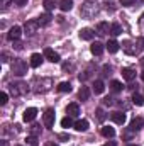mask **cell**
<instances>
[{
    "mask_svg": "<svg viewBox=\"0 0 144 146\" xmlns=\"http://www.w3.org/2000/svg\"><path fill=\"white\" fill-rule=\"evenodd\" d=\"M98 10H100V5H98L97 0H87V2L81 5V15L87 17V19L95 17V15L98 14Z\"/></svg>",
    "mask_w": 144,
    "mask_h": 146,
    "instance_id": "6da1fadb",
    "label": "cell"
},
{
    "mask_svg": "<svg viewBox=\"0 0 144 146\" xmlns=\"http://www.w3.org/2000/svg\"><path fill=\"white\" fill-rule=\"evenodd\" d=\"M29 92V85L26 82H15V83H10V94L14 97H19V95H24Z\"/></svg>",
    "mask_w": 144,
    "mask_h": 146,
    "instance_id": "7a4b0ae2",
    "label": "cell"
},
{
    "mask_svg": "<svg viewBox=\"0 0 144 146\" xmlns=\"http://www.w3.org/2000/svg\"><path fill=\"white\" fill-rule=\"evenodd\" d=\"M12 73H14V75H17V76L26 75V73H27V65H26V61H24V60L15 58V60H14V63H12Z\"/></svg>",
    "mask_w": 144,
    "mask_h": 146,
    "instance_id": "3957f363",
    "label": "cell"
},
{
    "mask_svg": "<svg viewBox=\"0 0 144 146\" xmlns=\"http://www.w3.org/2000/svg\"><path fill=\"white\" fill-rule=\"evenodd\" d=\"M34 85H39V87L34 88L37 94H44V92H48V90L51 88V85H53V83H51V80H49V78H41V80L36 78V80H34Z\"/></svg>",
    "mask_w": 144,
    "mask_h": 146,
    "instance_id": "277c9868",
    "label": "cell"
},
{
    "mask_svg": "<svg viewBox=\"0 0 144 146\" xmlns=\"http://www.w3.org/2000/svg\"><path fill=\"white\" fill-rule=\"evenodd\" d=\"M54 119H56V114H54V109H48L42 115V121H44V126L48 129H51L54 126Z\"/></svg>",
    "mask_w": 144,
    "mask_h": 146,
    "instance_id": "5b68a950",
    "label": "cell"
},
{
    "mask_svg": "<svg viewBox=\"0 0 144 146\" xmlns=\"http://www.w3.org/2000/svg\"><path fill=\"white\" fill-rule=\"evenodd\" d=\"M37 29H39V22H37V21H27V22L24 24V33H26L27 36L36 34Z\"/></svg>",
    "mask_w": 144,
    "mask_h": 146,
    "instance_id": "8992f818",
    "label": "cell"
},
{
    "mask_svg": "<svg viewBox=\"0 0 144 146\" xmlns=\"http://www.w3.org/2000/svg\"><path fill=\"white\" fill-rule=\"evenodd\" d=\"M122 49H124L127 54H137V53H139V49L136 48V42H132V41H124V42H122Z\"/></svg>",
    "mask_w": 144,
    "mask_h": 146,
    "instance_id": "52a82bcc",
    "label": "cell"
},
{
    "mask_svg": "<svg viewBox=\"0 0 144 146\" xmlns=\"http://www.w3.org/2000/svg\"><path fill=\"white\" fill-rule=\"evenodd\" d=\"M37 115V109L36 107H29V109H26L24 112V115H22V119L26 121V122H31V121H34Z\"/></svg>",
    "mask_w": 144,
    "mask_h": 146,
    "instance_id": "ba28073f",
    "label": "cell"
},
{
    "mask_svg": "<svg viewBox=\"0 0 144 146\" xmlns=\"http://www.w3.org/2000/svg\"><path fill=\"white\" fill-rule=\"evenodd\" d=\"M20 34H22V27H19V26H14V27L9 31L7 37H9L10 41H17V39L20 37Z\"/></svg>",
    "mask_w": 144,
    "mask_h": 146,
    "instance_id": "9c48e42d",
    "label": "cell"
},
{
    "mask_svg": "<svg viewBox=\"0 0 144 146\" xmlns=\"http://www.w3.org/2000/svg\"><path fill=\"white\" fill-rule=\"evenodd\" d=\"M78 36H80V39H83V41H92L93 39V31L90 27H83V29H80Z\"/></svg>",
    "mask_w": 144,
    "mask_h": 146,
    "instance_id": "30bf717a",
    "label": "cell"
},
{
    "mask_svg": "<svg viewBox=\"0 0 144 146\" xmlns=\"http://www.w3.org/2000/svg\"><path fill=\"white\" fill-rule=\"evenodd\" d=\"M144 126V119L143 117H134L132 121H131V131H139V129H143Z\"/></svg>",
    "mask_w": 144,
    "mask_h": 146,
    "instance_id": "8fae6325",
    "label": "cell"
},
{
    "mask_svg": "<svg viewBox=\"0 0 144 146\" xmlns=\"http://www.w3.org/2000/svg\"><path fill=\"white\" fill-rule=\"evenodd\" d=\"M44 56H46V58H48V60H49L51 63H59V54H58L56 51L49 49V48H48V49L44 51Z\"/></svg>",
    "mask_w": 144,
    "mask_h": 146,
    "instance_id": "7c38bea8",
    "label": "cell"
},
{
    "mask_svg": "<svg viewBox=\"0 0 144 146\" xmlns=\"http://www.w3.org/2000/svg\"><path fill=\"white\" fill-rule=\"evenodd\" d=\"M66 114L68 115H71V117H78L80 115V106L78 104H68V107H66Z\"/></svg>",
    "mask_w": 144,
    "mask_h": 146,
    "instance_id": "4fadbf2b",
    "label": "cell"
},
{
    "mask_svg": "<svg viewBox=\"0 0 144 146\" xmlns=\"http://www.w3.org/2000/svg\"><path fill=\"white\" fill-rule=\"evenodd\" d=\"M110 117H112V121H114L115 124H124V122H126V114H122V112H119V110L112 112Z\"/></svg>",
    "mask_w": 144,
    "mask_h": 146,
    "instance_id": "5bb4252c",
    "label": "cell"
},
{
    "mask_svg": "<svg viewBox=\"0 0 144 146\" xmlns=\"http://www.w3.org/2000/svg\"><path fill=\"white\" fill-rule=\"evenodd\" d=\"M104 44L102 42H93L92 46H90V51H92V54H95V56H100L102 53H104Z\"/></svg>",
    "mask_w": 144,
    "mask_h": 146,
    "instance_id": "9a60e30c",
    "label": "cell"
},
{
    "mask_svg": "<svg viewBox=\"0 0 144 146\" xmlns=\"http://www.w3.org/2000/svg\"><path fill=\"white\" fill-rule=\"evenodd\" d=\"M97 33H98L100 36H105L107 33H110V26H108V22H98V24H97Z\"/></svg>",
    "mask_w": 144,
    "mask_h": 146,
    "instance_id": "2e32d148",
    "label": "cell"
},
{
    "mask_svg": "<svg viewBox=\"0 0 144 146\" xmlns=\"http://www.w3.org/2000/svg\"><path fill=\"white\" fill-rule=\"evenodd\" d=\"M42 54H39V53H34L32 56H31V66L32 68H37V66H41V63H42Z\"/></svg>",
    "mask_w": 144,
    "mask_h": 146,
    "instance_id": "e0dca14e",
    "label": "cell"
},
{
    "mask_svg": "<svg viewBox=\"0 0 144 146\" xmlns=\"http://www.w3.org/2000/svg\"><path fill=\"white\" fill-rule=\"evenodd\" d=\"M88 126H90V124H88V121H87V119H80V121H76V122H75V129H76V131H80V133H81V131H87V129H88Z\"/></svg>",
    "mask_w": 144,
    "mask_h": 146,
    "instance_id": "ac0fdd59",
    "label": "cell"
},
{
    "mask_svg": "<svg viewBox=\"0 0 144 146\" xmlns=\"http://www.w3.org/2000/svg\"><path fill=\"white\" fill-rule=\"evenodd\" d=\"M122 76H124L127 82H132V80L136 78V72H134L132 68H124V70H122Z\"/></svg>",
    "mask_w": 144,
    "mask_h": 146,
    "instance_id": "d6986e66",
    "label": "cell"
},
{
    "mask_svg": "<svg viewBox=\"0 0 144 146\" xmlns=\"http://www.w3.org/2000/svg\"><path fill=\"white\" fill-rule=\"evenodd\" d=\"M88 97H90V90H88V87H81V88L78 90V99L83 102V100H88Z\"/></svg>",
    "mask_w": 144,
    "mask_h": 146,
    "instance_id": "ffe728a7",
    "label": "cell"
},
{
    "mask_svg": "<svg viewBox=\"0 0 144 146\" xmlns=\"http://www.w3.org/2000/svg\"><path fill=\"white\" fill-rule=\"evenodd\" d=\"M59 9H61L63 12H70L73 9V0H61V2H59Z\"/></svg>",
    "mask_w": 144,
    "mask_h": 146,
    "instance_id": "44dd1931",
    "label": "cell"
},
{
    "mask_svg": "<svg viewBox=\"0 0 144 146\" xmlns=\"http://www.w3.org/2000/svg\"><path fill=\"white\" fill-rule=\"evenodd\" d=\"M105 46H107L108 53H117V51H119V46H120V44H119L117 41H114V39H112V41H108Z\"/></svg>",
    "mask_w": 144,
    "mask_h": 146,
    "instance_id": "7402d4cb",
    "label": "cell"
},
{
    "mask_svg": "<svg viewBox=\"0 0 144 146\" xmlns=\"http://www.w3.org/2000/svg\"><path fill=\"white\" fill-rule=\"evenodd\" d=\"M51 14H42L39 19H37V22H39V26H48L49 22H51Z\"/></svg>",
    "mask_w": 144,
    "mask_h": 146,
    "instance_id": "603a6c76",
    "label": "cell"
},
{
    "mask_svg": "<svg viewBox=\"0 0 144 146\" xmlns=\"http://www.w3.org/2000/svg\"><path fill=\"white\" fill-rule=\"evenodd\" d=\"M102 136H105V138H114V136H115L114 127H110V126H104V127H102Z\"/></svg>",
    "mask_w": 144,
    "mask_h": 146,
    "instance_id": "cb8c5ba5",
    "label": "cell"
},
{
    "mask_svg": "<svg viewBox=\"0 0 144 146\" xmlns=\"http://www.w3.org/2000/svg\"><path fill=\"white\" fill-rule=\"evenodd\" d=\"M104 88H105L104 82H102V80H95V83H93V92H95V94H102Z\"/></svg>",
    "mask_w": 144,
    "mask_h": 146,
    "instance_id": "d4e9b609",
    "label": "cell"
},
{
    "mask_svg": "<svg viewBox=\"0 0 144 146\" xmlns=\"http://www.w3.org/2000/svg\"><path fill=\"white\" fill-rule=\"evenodd\" d=\"M110 88H112V92H122L124 85H122L119 80H112V82H110Z\"/></svg>",
    "mask_w": 144,
    "mask_h": 146,
    "instance_id": "484cf974",
    "label": "cell"
},
{
    "mask_svg": "<svg viewBox=\"0 0 144 146\" xmlns=\"http://www.w3.org/2000/svg\"><path fill=\"white\" fill-rule=\"evenodd\" d=\"M110 34H112V36L122 34V26H120V24H112V26H110Z\"/></svg>",
    "mask_w": 144,
    "mask_h": 146,
    "instance_id": "4316f807",
    "label": "cell"
},
{
    "mask_svg": "<svg viewBox=\"0 0 144 146\" xmlns=\"http://www.w3.org/2000/svg\"><path fill=\"white\" fill-rule=\"evenodd\" d=\"M58 92H71V85L68 83V82H61L59 85H58Z\"/></svg>",
    "mask_w": 144,
    "mask_h": 146,
    "instance_id": "83f0119b",
    "label": "cell"
},
{
    "mask_svg": "<svg viewBox=\"0 0 144 146\" xmlns=\"http://www.w3.org/2000/svg\"><path fill=\"white\" fill-rule=\"evenodd\" d=\"M54 7H58V0H44V9L49 12V10H53Z\"/></svg>",
    "mask_w": 144,
    "mask_h": 146,
    "instance_id": "f1b7e54d",
    "label": "cell"
},
{
    "mask_svg": "<svg viewBox=\"0 0 144 146\" xmlns=\"http://www.w3.org/2000/svg\"><path fill=\"white\" fill-rule=\"evenodd\" d=\"M61 126H63V127H66V129H68V127H71V126H75V124H73L71 115H66V117H63V119H61Z\"/></svg>",
    "mask_w": 144,
    "mask_h": 146,
    "instance_id": "f546056e",
    "label": "cell"
},
{
    "mask_svg": "<svg viewBox=\"0 0 144 146\" xmlns=\"http://www.w3.org/2000/svg\"><path fill=\"white\" fill-rule=\"evenodd\" d=\"M132 104H136V106H144V97L139 95V94H134V95H132Z\"/></svg>",
    "mask_w": 144,
    "mask_h": 146,
    "instance_id": "4dcf8cb0",
    "label": "cell"
},
{
    "mask_svg": "<svg viewBox=\"0 0 144 146\" xmlns=\"http://www.w3.org/2000/svg\"><path fill=\"white\" fill-rule=\"evenodd\" d=\"M41 134V126L39 124H32L31 126V136H39Z\"/></svg>",
    "mask_w": 144,
    "mask_h": 146,
    "instance_id": "1f68e13d",
    "label": "cell"
},
{
    "mask_svg": "<svg viewBox=\"0 0 144 146\" xmlns=\"http://www.w3.org/2000/svg\"><path fill=\"white\" fill-rule=\"evenodd\" d=\"M63 70H65V72H73V70H75V65L66 61V63H63Z\"/></svg>",
    "mask_w": 144,
    "mask_h": 146,
    "instance_id": "d6a6232c",
    "label": "cell"
},
{
    "mask_svg": "<svg viewBox=\"0 0 144 146\" xmlns=\"http://www.w3.org/2000/svg\"><path fill=\"white\" fill-rule=\"evenodd\" d=\"M7 100H9V95H7L5 92H2V94H0V106H5Z\"/></svg>",
    "mask_w": 144,
    "mask_h": 146,
    "instance_id": "836d02e7",
    "label": "cell"
},
{
    "mask_svg": "<svg viewBox=\"0 0 144 146\" xmlns=\"http://www.w3.org/2000/svg\"><path fill=\"white\" fill-rule=\"evenodd\" d=\"M27 143L31 146H37L39 145V143H37V136H29V138H27Z\"/></svg>",
    "mask_w": 144,
    "mask_h": 146,
    "instance_id": "e575fe53",
    "label": "cell"
},
{
    "mask_svg": "<svg viewBox=\"0 0 144 146\" xmlns=\"http://www.w3.org/2000/svg\"><path fill=\"white\" fill-rule=\"evenodd\" d=\"M136 46H137L139 51H143L144 49V39H137V41H136Z\"/></svg>",
    "mask_w": 144,
    "mask_h": 146,
    "instance_id": "d590c367",
    "label": "cell"
},
{
    "mask_svg": "<svg viewBox=\"0 0 144 146\" xmlns=\"http://www.w3.org/2000/svg\"><path fill=\"white\" fill-rule=\"evenodd\" d=\"M120 2V5H124V7H129V5H132L136 0H119Z\"/></svg>",
    "mask_w": 144,
    "mask_h": 146,
    "instance_id": "8d00e7d4",
    "label": "cell"
},
{
    "mask_svg": "<svg viewBox=\"0 0 144 146\" xmlns=\"http://www.w3.org/2000/svg\"><path fill=\"white\" fill-rule=\"evenodd\" d=\"M97 117H98V121H104L105 119V114H104L102 109H97Z\"/></svg>",
    "mask_w": 144,
    "mask_h": 146,
    "instance_id": "74e56055",
    "label": "cell"
},
{
    "mask_svg": "<svg viewBox=\"0 0 144 146\" xmlns=\"http://www.w3.org/2000/svg\"><path fill=\"white\" fill-rule=\"evenodd\" d=\"M104 106H114V99L112 97H105L104 99Z\"/></svg>",
    "mask_w": 144,
    "mask_h": 146,
    "instance_id": "f35d334b",
    "label": "cell"
},
{
    "mask_svg": "<svg viewBox=\"0 0 144 146\" xmlns=\"http://www.w3.org/2000/svg\"><path fill=\"white\" fill-rule=\"evenodd\" d=\"M12 2H14L17 7H22V5H26V3H27V0H12Z\"/></svg>",
    "mask_w": 144,
    "mask_h": 146,
    "instance_id": "ab89813d",
    "label": "cell"
},
{
    "mask_svg": "<svg viewBox=\"0 0 144 146\" xmlns=\"http://www.w3.org/2000/svg\"><path fill=\"white\" fill-rule=\"evenodd\" d=\"M14 48H15V49H22V42H20L19 39H17V41H14Z\"/></svg>",
    "mask_w": 144,
    "mask_h": 146,
    "instance_id": "60d3db41",
    "label": "cell"
},
{
    "mask_svg": "<svg viewBox=\"0 0 144 146\" xmlns=\"http://www.w3.org/2000/svg\"><path fill=\"white\" fill-rule=\"evenodd\" d=\"M110 72H112V68H110V66H104V76L110 75Z\"/></svg>",
    "mask_w": 144,
    "mask_h": 146,
    "instance_id": "b9f144b4",
    "label": "cell"
},
{
    "mask_svg": "<svg viewBox=\"0 0 144 146\" xmlns=\"http://www.w3.org/2000/svg\"><path fill=\"white\" fill-rule=\"evenodd\" d=\"M2 61H3V63L9 61V53H2Z\"/></svg>",
    "mask_w": 144,
    "mask_h": 146,
    "instance_id": "7bdbcfd3",
    "label": "cell"
},
{
    "mask_svg": "<svg viewBox=\"0 0 144 146\" xmlns=\"http://www.w3.org/2000/svg\"><path fill=\"white\" fill-rule=\"evenodd\" d=\"M105 9H110V10H114V9H115V7H114V3H112V2H107V3H105Z\"/></svg>",
    "mask_w": 144,
    "mask_h": 146,
    "instance_id": "ee69618b",
    "label": "cell"
},
{
    "mask_svg": "<svg viewBox=\"0 0 144 146\" xmlns=\"http://www.w3.org/2000/svg\"><path fill=\"white\" fill-rule=\"evenodd\" d=\"M58 138H59V139H65V141H68V139H70V136H68V134H59Z\"/></svg>",
    "mask_w": 144,
    "mask_h": 146,
    "instance_id": "f6af8a7d",
    "label": "cell"
},
{
    "mask_svg": "<svg viewBox=\"0 0 144 146\" xmlns=\"http://www.w3.org/2000/svg\"><path fill=\"white\" fill-rule=\"evenodd\" d=\"M104 146H117V145H115V141H108V143H105Z\"/></svg>",
    "mask_w": 144,
    "mask_h": 146,
    "instance_id": "bcb514c9",
    "label": "cell"
},
{
    "mask_svg": "<svg viewBox=\"0 0 144 146\" xmlns=\"http://www.w3.org/2000/svg\"><path fill=\"white\" fill-rule=\"evenodd\" d=\"M2 146H9V143H7V141L3 139V141H2Z\"/></svg>",
    "mask_w": 144,
    "mask_h": 146,
    "instance_id": "7dc6e473",
    "label": "cell"
},
{
    "mask_svg": "<svg viewBox=\"0 0 144 146\" xmlns=\"http://www.w3.org/2000/svg\"><path fill=\"white\" fill-rule=\"evenodd\" d=\"M49 146H59V145H56V143H51V145H49Z\"/></svg>",
    "mask_w": 144,
    "mask_h": 146,
    "instance_id": "c3c4849f",
    "label": "cell"
},
{
    "mask_svg": "<svg viewBox=\"0 0 144 146\" xmlns=\"http://www.w3.org/2000/svg\"><path fill=\"white\" fill-rule=\"evenodd\" d=\"M141 65H143V68H144V58H143V60H141Z\"/></svg>",
    "mask_w": 144,
    "mask_h": 146,
    "instance_id": "681fc988",
    "label": "cell"
},
{
    "mask_svg": "<svg viewBox=\"0 0 144 146\" xmlns=\"http://www.w3.org/2000/svg\"><path fill=\"white\" fill-rule=\"evenodd\" d=\"M141 78H143V82H144V72H143V75H141Z\"/></svg>",
    "mask_w": 144,
    "mask_h": 146,
    "instance_id": "f907efd6",
    "label": "cell"
},
{
    "mask_svg": "<svg viewBox=\"0 0 144 146\" xmlns=\"http://www.w3.org/2000/svg\"><path fill=\"white\" fill-rule=\"evenodd\" d=\"M127 146H137V145H127Z\"/></svg>",
    "mask_w": 144,
    "mask_h": 146,
    "instance_id": "816d5d0a",
    "label": "cell"
},
{
    "mask_svg": "<svg viewBox=\"0 0 144 146\" xmlns=\"http://www.w3.org/2000/svg\"><path fill=\"white\" fill-rule=\"evenodd\" d=\"M15 146H19V145H15Z\"/></svg>",
    "mask_w": 144,
    "mask_h": 146,
    "instance_id": "f5cc1de1",
    "label": "cell"
}]
</instances>
